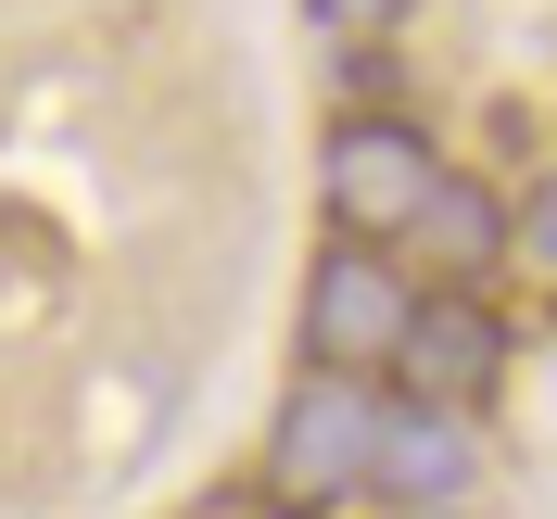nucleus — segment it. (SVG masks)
<instances>
[{
    "label": "nucleus",
    "mask_w": 557,
    "mask_h": 519,
    "mask_svg": "<svg viewBox=\"0 0 557 519\" xmlns=\"http://www.w3.org/2000/svg\"><path fill=\"white\" fill-rule=\"evenodd\" d=\"M317 190H330V215H343V242H406L418 203L444 190V152H431L406 114H343L330 152H317Z\"/></svg>",
    "instance_id": "f03ea898"
},
{
    "label": "nucleus",
    "mask_w": 557,
    "mask_h": 519,
    "mask_svg": "<svg viewBox=\"0 0 557 519\" xmlns=\"http://www.w3.org/2000/svg\"><path fill=\"white\" fill-rule=\"evenodd\" d=\"M393 368H406V393L418 406H482L494 381H507V317L482 305V292H418V317H406V343H393Z\"/></svg>",
    "instance_id": "20e7f679"
},
{
    "label": "nucleus",
    "mask_w": 557,
    "mask_h": 519,
    "mask_svg": "<svg viewBox=\"0 0 557 519\" xmlns=\"http://www.w3.org/2000/svg\"><path fill=\"white\" fill-rule=\"evenodd\" d=\"M507 228H520V267H532V279H557V177H532V203L507 215Z\"/></svg>",
    "instance_id": "6e6552de"
},
{
    "label": "nucleus",
    "mask_w": 557,
    "mask_h": 519,
    "mask_svg": "<svg viewBox=\"0 0 557 519\" xmlns=\"http://www.w3.org/2000/svg\"><path fill=\"white\" fill-rule=\"evenodd\" d=\"M406 254H431V267H494V254H507V203H494L482 177H444V190H431V203H418V228H406Z\"/></svg>",
    "instance_id": "423d86ee"
},
{
    "label": "nucleus",
    "mask_w": 557,
    "mask_h": 519,
    "mask_svg": "<svg viewBox=\"0 0 557 519\" xmlns=\"http://www.w3.org/2000/svg\"><path fill=\"white\" fill-rule=\"evenodd\" d=\"M267 482L292 494V507H343V494H368V482H381V393L355 381V368L292 381V406H278V431H267Z\"/></svg>",
    "instance_id": "f257e3e1"
},
{
    "label": "nucleus",
    "mask_w": 557,
    "mask_h": 519,
    "mask_svg": "<svg viewBox=\"0 0 557 519\" xmlns=\"http://www.w3.org/2000/svg\"><path fill=\"white\" fill-rule=\"evenodd\" d=\"M393 519H469V507H393Z\"/></svg>",
    "instance_id": "1a4fd4ad"
},
{
    "label": "nucleus",
    "mask_w": 557,
    "mask_h": 519,
    "mask_svg": "<svg viewBox=\"0 0 557 519\" xmlns=\"http://www.w3.org/2000/svg\"><path fill=\"white\" fill-rule=\"evenodd\" d=\"M406 317H418V292H406V267L381 242H330L305 267V355L317 368H393Z\"/></svg>",
    "instance_id": "7ed1b4c3"
},
{
    "label": "nucleus",
    "mask_w": 557,
    "mask_h": 519,
    "mask_svg": "<svg viewBox=\"0 0 557 519\" xmlns=\"http://www.w3.org/2000/svg\"><path fill=\"white\" fill-rule=\"evenodd\" d=\"M418 0H305V26H330V38H355V51H368V38H393L406 26Z\"/></svg>",
    "instance_id": "0eeeda50"
},
{
    "label": "nucleus",
    "mask_w": 557,
    "mask_h": 519,
    "mask_svg": "<svg viewBox=\"0 0 557 519\" xmlns=\"http://www.w3.org/2000/svg\"><path fill=\"white\" fill-rule=\"evenodd\" d=\"M469 482H482L469 418L393 393V406H381V494H393V507H469Z\"/></svg>",
    "instance_id": "39448f33"
}]
</instances>
